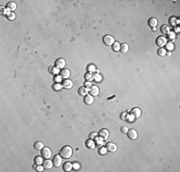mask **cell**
<instances>
[{"instance_id":"30bf717a","label":"cell","mask_w":180,"mask_h":172,"mask_svg":"<svg viewBox=\"0 0 180 172\" xmlns=\"http://www.w3.org/2000/svg\"><path fill=\"white\" fill-rule=\"evenodd\" d=\"M42 166H43L45 169H51V168L54 166V164H53V162H52V161H50L49 159H46V160L42 163Z\"/></svg>"},{"instance_id":"f1b7e54d","label":"cell","mask_w":180,"mask_h":172,"mask_svg":"<svg viewBox=\"0 0 180 172\" xmlns=\"http://www.w3.org/2000/svg\"><path fill=\"white\" fill-rule=\"evenodd\" d=\"M165 46L167 47V50H170V51H171V50L174 48V45H173L172 42H167V44H166Z\"/></svg>"},{"instance_id":"3957f363","label":"cell","mask_w":180,"mask_h":172,"mask_svg":"<svg viewBox=\"0 0 180 172\" xmlns=\"http://www.w3.org/2000/svg\"><path fill=\"white\" fill-rule=\"evenodd\" d=\"M129 116L132 117L133 119H138V118H140V116H141V109L138 108V107L132 108V109L130 110V112H129Z\"/></svg>"},{"instance_id":"7c38bea8","label":"cell","mask_w":180,"mask_h":172,"mask_svg":"<svg viewBox=\"0 0 180 172\" xmlns=\"http://www.w3.org/2000/svg\"><path fill=\"white\" fill-rule=\"evenodd\" d=\"M62 79H69V77H70V71L68 70V69H62V70L60 71V75H59Z\"/></svg>"},{"instance_id":"8fae6325","label":"cell","mask_w":180,"mask_h":172,"mask_svg":"<svg viewBox=\"0 0 180 172\" xmlns=\"http://www.w3.org/2000/svg\"><path fill=\"white\" fill-rule=\"evenodd\" d=\"M62 87L65 88V89H71L73 87V82H72L70 79H64L63 82H62Z\"/></svg>"},{"instance_id":"d4e9b609","label":"cell","mask_w":180,"mask_h":172,"mask_svg":"<svg viewBox=\"0 0 180 172\" xmlns=\"http://www.w3.org/2000/svg\"><path fill=\"white\" fill-rule=\"evenodd\" d=\"M42 163H43V159H42V157H40V156H38V157H35L34 158V163L35 164H42Z\"/></svg>"},{"instance_id":"ab89813d","label":"cell","mask_w":180,"mask_h":172,"mask_svg":"<svg viewBox=\"0 0 180 172\" xmlns=\"http://www.w3.org/2000/svg\"><path fill=\"white\" fill-rule=\"evenodd\" d=\"M90 86H92V85H91V83H90V81H86V82L84 83V87H86V88H87V87H90Z\"/></svg>"},{"instance_id":"9c48e42d","label":"cell","mask_w":180,"mask_h":172,"mask_svg":"<svg viewBox=\"0 0 180 172\" xmlns=\"http://www.w3.org/2000/svg\"><path fill=\"white\" fill-rule=\"evenodd\" d=\"M105 147H106L107 151H110V152H115L117 150V145L113 143H107L105 144Z\"/></svg>"},{"instance_id":"836d02e7","label":"cell","mask_w":180,"mask_h":172,"mask_svg":"<svg viewBox=\"0 0 180 172\" xmlns=\"http://www.w3.org/2000/svg\"><path fill=\"white\" fill-rule=\"evenodd\" d=\"M90 139H92V140H95L96 139V138L98 137V133H96V132H93V133H91L90 134Z\"/></svg>"},{"instance_id":"4fadbf2b","label":"cell","mask_w":180,"mask_h":172,"mask_svg":"<svg viewBox=\"0 0 180 172\" xmlns=\"http://www.w3.org/2000/svg\"><path fill=\"white\" fill-rule=\"evenodd\" d=\"M89 94L91 95V96H97L98 94H99V87L98 86H96V85H92L91 87H90V89H89Z\"/></svg>"},{"instance_id":"5b68a950","label":"cell","mask_w":180,"mask_h":172,"mask_svg":"<svg viewBox=\"0 0 180 172\" xmlns=\"http://www.w3.org/2000/svg\"><path fill=\"white\" fill-rule=\"evenodd\" d=\"M41 155H42V157H44L45 159H49V158H51V156H52V152H51V150H50V148L49 147H43L42 149H41Z\"/></svg>"},{"instance_id":"5bb4252c","label":"cell","mask_w":180,"mask_h":172,"mask_svg":"<svg viewBox=\"0 0 180 172\" xmlns=\"http://www.w3.org/2000/svg\"><path fill=\"white\" fill-rule=\"evenodd\" d=\"M83 101H84V103H85V104H88V105L92 104V103H93V101H94L93 96H91V95H86V96H84Z\"/></svg>"},{"instance_id":"83f0119b","label":"cell","mask_w":180,"mask_h":172,"mask_svg":"<svg viewBox=\"0 0 180 172\" xmlns=\"http://www.w3.org/2000/svg\"><path fill=\"white\" fill-rule=\"evenodd\" d=\"M84 79H85L87 81H91V80L93 79V75L90 74V73H86V74L84 75Z\"/></svg>"},{"instance_id":"b9f144b4","label":"cell","mask_w":180,"mask_h":172,"mask_svg":"<svg viewBox=\"0 0 180 172\" xmlns=\"http://www.w3.org/2000/svg\"><path fill=\"white\" fill-rule=\"evenodd\" d=\"M73 167H74L75 169H79V168H80V164H79V163H74V164H73Z\"/></svg>"},{"instance_id":"f546056e","label":"cell","mask_w":180,"mask_h":172,"mask_svg":"<svg viewBox=\"0 0 180 172\" xmlns=\"http://www.w3.org/2000/svg\"><path fill=\"white\" fill-rule=\"evenodd\" d=\"M53 88H54V90L58 91V90H60V89L62 88V85H61L60 83H56V84L53 86Z\"/></svg>"},{"instance_id":"7a4b0ae2","label":"cell","mask_w":180,"mask_h":172,"mask_svg":"<svg viewBox=\"0 0 180 172\" xmlns=\"http://www.w3.org/2000/svg\"><path fill=\"white\" fill-rule=\"evenodd\" d=\"M102 41H103V43H104L105 45H107V46H112V44L115 42V39L113 38V37L109 36V34H106V36L103 37Z\"/></svg>"},{"instance_id":"f35d334b","label":"cell","mask_w":180,"mask_h":172,"mask_svg":"<svg viewBox=\"0 0 180 172\" xmlns=\"http://www.w3.org/2000/svg\"><path fill=\"white\" fill-rule=\"evenodd\" d=\"M170 24H172V25H175V19H174V17H171L170 18Z\"/></svg>"},{"instance_id":"4316f807","label":"cell","mask_w":180,"mask_h":172,"mask_svg":"<svg viewBox=\"0 0 180 172\" xmlns=\"http://www.w3.org/2000/svg\"><path fill=\"white\" fill-rule=\"evenodd\" d=\"M157 53H158L159 56H165L166 54H167V50H166L165 48H159V50H158Z\"/></svg>"},{"instance_id":"6da1fadb","label":"cell","mask_w":180,"mask_h":172,"mask_svg":"<svg viewBox=\"0 0 180 172\" xmlns=\"http://www.w3.org/2000/svg\"><path fill=\"white\" fill-rule=\"evenodd\" d=\"M72 154H73V150H72V148L69 145L62 146L59 150V155L61 156V158H64V159H69L72 156Z\"/></svg>"},{"instance_id":"60d3db41","label":"cell","mask_w":180,"mask_h":172,"mask_svg":"<svg viewBox=\"0 0 180 172\" xmlns=\"http://www.w3.org/2000/svg\"><path fill=\"white\" fill-rule=\"evenodd\" d=\"M126 113H123L122 115H121V118H122V120H126Z\"/></svg>"},{"instance_id":"74e56055","label":"cell","mask_w":180,"mask_h":172,"mask_svg":"<svg viewBox=\"0 0 180 172\" xmlns=\"http://www.w3.org/2000/svg\"><path fill=\"white\" fill-rule=\"evenodd\" d=\"M15 15L14 14H9V19H10V20H13V19H15Z\"/></svg>"},{"instance_id":"9a60e30c","label":"cell","mask_w":180,"mask_h":172,"mask_svg":"<svg viewBox=\"0 0 180 172\" xmlns=\"http://www.w3.org/2000/svg\"><path fill=\"white\" fill-rule=\"evenodd\" d=\"M126 134H127V136H128V138H129L130 140H136V138H137V132H136V130L130 129V130H128V132Z\"/></svg>"},{"instance_id":"603a6c76","label":"cell","mask_w":180,"mask_h":172,"mask_svg":"<svg viewBox=\"0 0 180 172\" xmlns=\"http://www.w3.org/2000/svg\"><path fill=\"white\" fill-rule=\"evenodd\" d=\"M128 45L127 44H126V43H123V44H121L120 45V51L122 52V53H126L127 51H128Z\"/></svg>"},{"instance_id":"ba28073f","label":"cell","mask_w":180,"mask_h":172,"mask_svg":"<svg viewBox=\"0 0 180 172\" xmlns=\"http://www.w3.org/2000/svg\"><path fill=\"white\" fill-rule=\"evenodd\" d=\"M55 64H56V67H57V68L62 69V68L65 67L66 62H65V60H64L63 58H58V59L56 60V62H55Z\"/></svg>"},{"instance_id":"e0dca14e","label":"cell","mask_w":180,"mask_h":172,"mask_svg":"<svg viewBox=\"0 0 180 172\" xmlns=\"http://www.w3.org/2000/svg\"><path fill=\"white\" fill-rule=\"evenodd\" d=\"M63 170L64 171H71L72 170V168H73V164H72L71 163H68V162H66V163H63Z\"/></svg>"},{"instance_id":"ac0fdd59","label":"cell","mask_w":180,"mask_h":172,"mask_svg":"<svg viewBox=\"0 0 180 172\" xmlns=\"http://www.w3.org/2000/svg\"><path fill=\"white\" fill-rule=\"evenodd\" d=\"M160 31L164 34H169L170 33V27L168 25H162L160 28Z\"/></svg>"},{"instance_id":"d590c367","label":"cell","mask_w":180,"mask_h":172,"mask_svg":"<svg viewBox=\"0 0 180 172\" xmlns=\"http://www.w3.org/2000/svg\"><path fill=\"white\" fill-rule=\"evenodd\" d=\"M121 132H123V133L126 134V133L128 132V128H127L126 126H123V127L121 128Z\"/></svg>"},{"instance_id":"d6a6232c","label":"cell","mask_w":180,"mask_h":172,"mask_svg":"<svg viewBox=\"0 0 180 172\" xmlns=\"http://www.w3.org/2000/svg\"><path fill=\"white\" fill-rule=\"evenodd\" d=\"M106 152H107L106 147H101V149H100V153H101L102 155H105Z\"/></svg>"},{"instance_id":"2e32d148","label":"cell","mask_w":180,"mask_h":172,"mask_svg":"<svg viewBox=\"0 0 180 172\" xmlns=\"http://www.w3.org/2000/svg\"><path fill=\"white\" fill-rule=\"evenodd\" d=\"M148 24H149L150 27L155 28V27L157 26V19H156L155 17H151V18L149 19V21H148Z\"/></svg>"},{"instance_id":"8d00e7d4","label":"cell","mask_w":180,"mask_h":172,"mask_svg":"<svg viewBox=\"0 0 180 172\" xmlns=\"http://www.w3.org/2000/svg\"><path fill=\"white\" fill-rule=\"evenodd\" d=\"M90 70H92V72H95L96 69H95V67L93 65H91V66H88V71L90 72Z\"/></svg>"},{"instance_id":"8992f818","label":"cell","mask_w":180,"mask_h":172,"mask_svg":"<svg viewBox=\"0 0 180 172\" xmlns=\"http://www.w3.org/2000/svg\"><path fill=\"white\" fill-rule=\"evenodd\" d=\"M99 137H101L102 140H107L109 137V132L107 129H101L99 132Z\"/></svg>"},{"instance_id":"44dd1931","label":"cell","mask_w":180,"mask_h":172,"mask_svg":"<svg viewBox=\"0 0 180 172\" xmlns=\"http://www.w3.org/2000/svg\"><path fill=\"white\" fill-rule=\"evenodd\" d=\"M6 7H7V9L10 10V11H15V10L16 9V4H15V2H9Z\"/></svg>"},{"instance_id":"7402d4cb","label":"cell","mask_w":180,"mask_h":172,"mask_svg":"<svg viewBox=\"0 0 180 172\" xmlns=\"http://www.w3.org/2000/svg\"><path fill=\"white\" fill-rule=\"evenodd\" d=\"M34 149H37V150H41V149L44 147V144H43L41 142H37V143H34Z\"/></svg>"},{"instance_id":"cb8c5ba5","label":"cell","mask_w":180,"mask_h":172,"mask_svg":"<svg viewBox=\"0 0 180 172\" xmlns=\"http://www.w3.org/2000/svg\"><path fill=\"white\" fill-rule=\"evenodd\" d=\"M49 72L51 74H54V75H58L59 73V69L57 68V67H50L49 68Z\"/></svg>"},{"instance_id":"4dcf8cb0","label":"cell","mask_w":180,"mask_h":172,"mask_svg":"<svg viewBox=\"0 0 180 172\" xmlns=\"http://www.w3.org/2000/svg\"><path fill=\"white\" fill-rule=\"evenodd\" d=\"M93 79H95L96 81H102V77L99 75V74H97V75H95V76H93Z\"/></svg>"},{"instance_id":"e575fe53","label":"cell","mask_w":180,"mask_h":172,"mask_svg":"<svg viewBox=\"0 0 180 172\" xmlns=\"http://www.w3.org/2000/svg\"><path fill=\"white\" fill-rule=\"evenodd\" d=\"M61 79H62V78H61L60 76H56V77H55V81H56L57 83H60Z\"/></svg>"},{"instance_id":"277c9868","label":"cell","mask_w":180,"mask_h":172,"mask_svg":"<svg viewBox=\"0 0 180 172\" xmlns=\"http://www.w3.org/2000/svg\"><path fill=\"white\" fill-rule=\"evenodd\" d=\"M167 42H168V39H167L165 37H158L156 38V45H157L158 47H163V46H165V45L167 44Z\"/></svg>"},{"instance_id":"d6986e66","label":"cell","mask_w":180,"mask_h":172,"mask_svg":"<svg viewBox=\"0 0 180 172\" xmlns=\"http://www.w3.org/2000/svg\"><path fill=\"white\" fill-rule=\"evenodd\" d=\"M85 145L87 148H94L95 147V142L92 140V139H89V140H86L85 142Z\"/></svg>"},{"instance_id":"ffe728a7","label":"cell","mask_w":180,"mask_h":172,"mask_svg":"<svg viewBox=\"0 0 180 172\" xmlns=\"http://www.w3.org/2000/svg\"><path fill=\"white\" fill-rule=\"evenodd\" d=\"M87 94H88V89L86 87L83 86V87H81L79 89V95H81V96H86Z\"/></svg>"},{"instance_id":"52a82bcc","label":"cell","mask_w":180,"mask_h":172,"mask_svg":"<svg viewBox=\"0 0 180 172\" xmlns=\"http://www.w3.org/2000/svg\"><path fill=\"white\" fill-rule=\"evenodd\" d=\"M53 164L54 166L56 167H58L60 164H61V156L58 154V155H55L54 158H53Z\"/></svg>"},{"instance_id":"484cf974","label":"cell","mask_w":180,"mask_h":172,"mask_svg":"<svg viewBox=\"0 0 180 172\" xmlns=\"http://www.w3.org/2000/svg\"><path fill=\"white\" fill-rule=\"evenodd\" d=\"M112 50L115 51V52L120 51V43H118V42H114V43L112 44Z\"/></svg>"},{"instance_id":"1f68e13d","label":"cell","mask_w":180,"mask_h":172,"mask_svg":"<svg viewBox=\"0 0 180 172\" xmlns=\"http://www.w3.org/2000/svg\"><path fill=\"white\" fill-rule=\"evenodd\" d=\"M95 140H97V141H96V144H97L98 145H102V141H103V140L102 139L101 137L99 138V139H98V137H97V138H96Z\"/></svg>"}]
</instances>
